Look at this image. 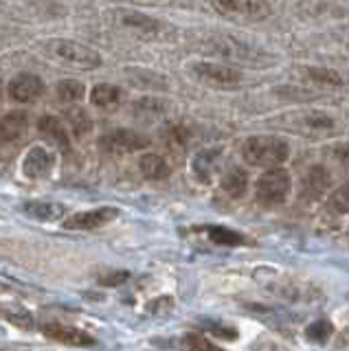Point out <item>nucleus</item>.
I'll list each match as a JSON object with an SVG mask.
<instances>
[{"label":"nucleus","mask_w":349,"mask_h":351,"mask_svg":"<svg viewBox=\"0 0 349 351\" xmlns=\"http://www.w3.org/2000/svg\"><path fill=\"white\" fill-rule=\"evenodd\" d=\"M45 336H49L51 340H58V343H64V345H73V347H93L95 345L93 336L82 332V329H75V327L62 325V323L45 325Z\"/></svg>","instance_id":"14"},{"label":"nucleus","mask_w":349,"mask_h":351,"mask_svg":"<svg viewBox=\"0 0 349 351\" xmlns=\"http://www.w3.org/2000/svg\"><path fill=\"white\" fill-rule=\"evenodd\" d=\"M25 211L29 217L34 219H40V222H53V219L62 217L64 213H67V206L64 204H58V202H27L25 204Z\"/></svg>","instance_id":"21"},{"label":"nucleus","mask_w":349,"mask_h":351,"mask_svg":"<svg viewBox=\"0 0 349 351\" xmlns=\"http://www.w3.org/2000/svg\"><path fill=\"white\" fill-rule=\"evenodd\" d=\"M53 167H56V154L51 149L36 145L27 152V156L23 160V171L27 178L34 180H45L53 173Z\"/></svg>","instance_id":"9"},{"label":"nucleus","mask_w":349,"mask_h":351,"mask_svg":"<svg viewBox=\"0 0 349 351\" xmlns=\"http://www.w3.org/2000/svg\"><path fill=\"white\" fill-rule=\"evenodd\" d=\"M220 158H222V149H217V147L202 149L198 156L193 158V173L198 176V180L209 182L217 173V169H220Z\"/></svg>","instance_id":"17"},{"label":"nucleus","mask_w":349,"mask_h":351,"mask_svg":"<svg viewBox=\"0 0 349 351\" xmlns=\"http://www.w3.org/2000/svg\"><path fill=\"white\" fill-rule=\"evenodd\" d=\"M330 186H332L330 171L321 167V165H314V167H310L301 178V197L305 202H314L330 191Z\"/></svg>","instance_id":"11"},{"label":"nucleus","mask_w":349,"mask_h":351,"mask_svg":"<svg viewBox=\"0 0 349 351\" xmlns=\"http://www.w3.org/2000/svg\"><path fill=\"white\" fill-rule=\"evenodd\" d=\"M242 158L250 167H279L290 158V145L286 138L272 134H257L248 136L242 145Z\"/></svg>","instance_id":"1"},{"label":"nucleus","mask_w":349,"mask_h":351,"mask_svg":"<svg viewBox=\"0 0 349 351\" xmlns=\"http://www.w3.org/2000/svg\"><path fill=\"white\" fill-rule=\"evenodd\" d=\"M299 14L316 25H349V0H301Z\"/></svg>","instance_id":"4"},{"label":"nucleus","mask_w":349,"mask_h":351,"mask_svg":"<svg viewBox=\"0 0 349 351\" xmlns=\"http://www.w3.org/2000/svg\"><path fill=\"white\" fill-rule=\"evenodd\" d=\"M187 141H189V132L184 130L180 123H171L163 130V143L167 145V149L180 152V149L187 147Z\"/></svg>","instance_id":"27"},{"label":"nucleus","mask_w":349,"mask_h":351,"mask_svg":"<svg viewBox=\"0 0 349 351\" xmlns=\"http://www.w3.org/2000/svg\"><path fill=\"white\" fill-rule=\"evenodd\" d=\"M134 110L139 114H147V117H158L165 112V104L158 101V99H141L136 101Z\"/></svg>","instance_id":"30"},{"label":"nucleus","mask_w":349,"mask_h":351,"mask_svg":"<svg viewBox=\"0 0 349 351\" xmlns=\"http://www.w3.org/2000/svg\"><path fill=\"white\" fill-rule=\"evenodd\" d=\"M325 211L330 215H349V182H343L334 191L327 193Z\"/></svg>","instance_id":"23"},{"label":"nucleus","mask_w":349,"mask_h":351,"mask_svg":"<svg viewBox=\"0 0 349 351\" xmlns=\"http://www.w3.org/2000/svg\"><path fill=\"white\" fill-rule=\"evenodd\" d=\"M38 130L42 136H47V141L56 143L60 149H69L71 143H69V134H67V128H64V121H60L58 117H42Z\"/></svg>","instance_id":"19"},{"label":"nucleus","mask_w":349,"mask_h":351,"mask_svg":"<svg viewBox=\"0 0 349 351\" xmlns=\"http://www.w3.org/2000/svg\"><path fill=\"white\" fill-rule=\"evenodd\" d=\"M222 189L231 195V197H239V195H244L246 193V186H248V176L244 169H239V167H231V169H226L222 173Z\"/></svg>","instance_id":"22"},{"label":"nucleus","mask_w":349,"mask_h":351,"mask_svg":"<svg viewBox=\"0 0 349 351\" xmlns=\"http://www.w3.org/2000/svg\"><path fill=\"white\" fill-rule=\"evenodd\" d=\"M215 53L224 55V58L239 60V62H257L259 60V51H255L248 44H242L233 38H222L220 44L215 47Z\"/></svg>","instance_id":"18"},{"label":"nucleus","mask_w":349,"mask_h":351,"mask_svg":"<svg viewBox=\"0 0 349 351\" xmlns=\"http://www.w3.org/2000/svg\"><path fill=\"white\" fill-rule=\"evenodd\" d=\"M184 347H191V349H213V343L204 340L200 336H187L184 338Z\"/></svg>","instance_id":"31"},{"label":"nucleus","mask_w":349,"mask_h":351,"mask_svg":"<svg viewBox=\"0 0 349 351\" xmlns=\"http://www.w3.org/2000/svg\"><path fill=\"white\" fill-rule=\"evenodd\" d=\"M119 215V208L115 206H99V208H91V211H82V213H73L62 222V226L67 230H97L106 226L108 222Z\"/></svg>","instance_id":"8"},{"label":"nucleus","mask_w":349,"mask_h":351,"mask_svg":"<svg viewBox=\"0 0 349 351\" xmlns=\"http://www.w3.org/2000/svg\"><path fill=\"white\" fill-rule=\"evenodd\" d=\"M51 55L56 60L75 66V69H86V71H93V69H99L101 66V58L99 53L95 49L86 47V44L80 42H71V40H56L51 42Z\"/></svg>","instance_id":"6"},{"label":"nucleus","mask_w":349,"mask_h":351,"mask_svg":"<svg viewBox=\"0 0 349 351\" xmlns=\"http://www.w3.org/2000/svg\"><path fill=\"white\" fill-rule=\"evenodd\" d=\"M206 235L211 237V241L220 246H239V244H246V237L239 235L237 230L233 228H224V226H209L206 228Z\"/></svg>","instance_id":"28"},{"label":"nucleus","mask_w":349,"mask_h":351,"mask_svg":"<svg viewBox=\"0 0 349 351\" xmlns=\"http://www.w3.org/2000/svg\"><path fill=\"white\" fill-rule=\"evenodd\" d=\"M279 125L283 130L294 132V134L321 138V136L332 134L334 128H336V121L330 114L319 112V110H301V112L283 114L279 119Z\"/></svg>","instance_id":"3"},{"label":"nucleus","mask_w":349,"mask_h":351,"mask_svg":"<svg viewBox=\"0 0 349 351\" xmlns=\"http://www.w3.org/2000/svg\"><path fill=\"white\" fill-rule=\"evenodd\" d=\"M334 156L341 160V162H347L349 165V143L347 145H341V147H336L334 149Z\"/></svg>","instance_id":"33"},{"label":"nucleus","mask_w":349,"mask_h":351,"mask_svg":"<svg viewBox=\"0 0 349 351\" xmlns=\"http://www.w3.org/2000/svg\"><path fill=\"white\" fill-rule=\"evenodd\" d=\"M86 95V86L77 80H64L56 86V97L62 104H77Z\"/></svg>","instance_id":"26"},{"label":"nucleus","mask_w":349,"mask_h":351,"mask_svg":"<svg viewBox=\"0 0 349 351\" xmlns=\"http://www.w3.org/2000/svg\"><path fill=\"white\" fill-rule=\"evenodd\" d=\"M299 77L319 88H341L345 84L341 73L334 69H325V66H301Z\"/></svg>","instance_id":"16"},{"label":"nucleus","mask_w":349,"mask_h":351,"mask_svg":"<svg viewBox=\"0 0 349 351\" xmlns=\"http://www.w3.org/2000/svg\"><path fill=\"white\" fill-rule=\"evenodd\" d=\"M128 279V274L125 272H112V274H108V277H104L101 281L106 283V285H119L121 281H125Z\"/></svg>","instance_id":"32"},{"label":"nucleus","mask_w":349,"mask_h":351,"mask_svg":"<svg viewBox=\"0 0 349 351\" xmlns=\"http://www.w3.org/2000/svg\"><path fill=\"white\" fill-rule=\"evenodd\" d=\"M191 73L195 80L213 88H233L242 84V73L222 62H195L191 64Z\"/></svg>","instance_id":"7"},{"label":"nucleus","mask_w":349,"mask_h":351,"mask_svg":"<svg viewBox=\"0 0 349 351\" xmlns=\"http://www.w3.org/2000/svg\"><path fill=\"white\" fill-rule=\"evenodd\" d=\"M64 117H67V123H69V128L73 130V134L77 138L88 136L93 132V119L84 108H69Z\"/></svg>","instance_id":"24"},{"label":"nucleus","mask_w":349,"mask_h":351,"mask_svg":"<svg viewBox=\"0 0 349 351\" xmlns=\"http://www.w3.org/2000/svg\"><path fill=\"white\" fill-rule=\"evenodd\" d=\"M29 130V114L25 110H14L0 119V145L18 143Z\"/></svg>","instance_id":"13"},{"label":"nucleus","mask_w":349,"mask_h":351,"mask_svg":"<svg viewBox=\"0 0 349 351\" xmlns=\"http://www.w3.org/2000/svg\"><path fill=\"white\" fill-rule=\"evenodd\" d=\"M101 147L110 154H132L147 147V138L130 130H115L101 138Z\"/></svg>","instance_id":"10"},{"label":"nucleus","mask_w":349,"mask_h":351,"mask_svg":"<svg viewBox=\"0 0 349 351\" xmlns=\"http://www.w3.org/2000/svg\"><path fill=\"white\" fill-rule=\"evenodd\" d=\"M139 169L147 180H163V178H167L171 171L167 160L158 156V154H145V156H141Z\"/></svg>","instance_id":"20"},{"label":"nucleus","mask_w":349,"mask_h":351,"mask_svg":"<svg viewBox=\"0 0 349 351\" xmlns=\"http://www.w3.org/2000/svg\"><path fill=\"white\" fill-rule=\"evenodd\" d=\"M45 93V84H42L40 77L36 75H18L9 82V97L14 99L16 104H34Z\"/></svg>","instance_id":"12"},{"label":"nucleus","mask_w":349,"mask_h":351,"mask_svg":"<svg viewBox=\"0 0 349 351\" xmlns=\"http://www.w3.org/2000/svg\"><path fill=\"white\" fill-rule=\"evenodd\" d=\"M305 336H308L310 343L325 345L327 340L334 336V325L327 321V318H316L314 323H310L308 327H305Z\"/></svg>","instance_id":"29"},{"label":"nucleus","mask_w":349,"mask_h":351,"mask_svg":"<svg viewBox=\"0 0 349 351\" xmlns=\"http://www.w3.org/2000/svg\"><path fill=\"white\" fill-rule=\"evenodd\" d=\"M91 101L97 106V108H112L117 106L119 101H121V90H119L117 86L112 84H97L93 88V93H91Z\"/></svg>","instance_id":"25"},{"label":"nucleus","mask_w":349,"mask_h":351,"mask_svg":"<svg viewBox=\"0 0 349 351\" xmlns=\"http://www.w3.org/2000/svg\"><path fill=\"white\" fill-rule=\"evenodd\" d=\"M220 16L235 22H264L272 16L268 0H211Z\"/></svg>","instance_id":"5"},{"label":"nucleus","mask_w":349,"mask_h":351,"mask_svg":"<svg viewBox=\"0 0 349 351\" xmlns=\"http://www.w3.org/2000/svg\"><path fill=\"white\" fill-rule=\"evenodd\" d=\"M292 191V178L290 171L279 167H270L259 176L255 182V197L261 206H281L288 200V195Z\"/></svg>","instance_id":"2"},{"label":"nucleus","mask_w":349,"mask_h":351,"mask_svg":"<svg viewBox=\"0 0 349 351\" xmlns=\"http://www.w3.org/2000/svg\"><path fill=\"white\" fill-rule=\"evenodd\" d=\"M343 338H349V327H347L345 332H343Z\"/></svg>","instance_id":"34"},{"label":"nucleus","mask_w":349,"mask_h":351,"mask_svg":"<svg viewBox=\"0 0 349 351\" xmlns=\"http://www.w3.org/2000/svg\"><path fill=\"white\" fill-rule=\"evenodd\" d=\"M119 22H121L125 29L134 31L136 36H143V38H154L160 31V22L156 18L139 14V11H119Z\"/></svg>","instance_id":"15"}]
</instances>
